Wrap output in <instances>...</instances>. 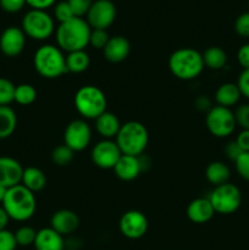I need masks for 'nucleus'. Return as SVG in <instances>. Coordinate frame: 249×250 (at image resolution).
Instances as JSON below:
<instances>
[{
  "mask_svg": "<svg viewBox=\"0 0 249 250\" xmlns=\"http://www.w3.org/2000/svg\"><path fill=\"white\" fill-rule=\"evenodd\" d=\"M21 185L24 186L31 192H39L46 186L45 173L41 168L34 167V166L23 168Z\"/></svg>",
  "mask_w": 249,
  "mask_h": 250,
  "instance_id": "obj_23",
  "label": "nucleus"
},
{
  "mask_svg": "<svg viewBox=\"0 0 249 250\" xmlns=\"http://www.w3.org/2000/svg\"><path fill=\"white\" fill-rule=\"evenodd\" d=\"M195 107L200 111H209L212 106L209 98L205 97V95H199V98L195 100Z\"/></svg>",
  "mask_w": 249,
  "mask_h": 250,
  "instance_id": "obj_45",
  "label": "nucleus"
},
{
  "mask_svg": "<svg viewBox=\"0 0 249 250\" xmlns=\"http://www.w3.org/2000/svg\"><path fill=\"white\" fill-rule=\"evenodd\" d=\"M26 4V0H0V7L9 14L21 11Z\"/></svg>",
  "mask_w": 249,
  "mask_h": 250,
  "instance_id": "obj_39",
  "label": "nucleus"
},
{
  "mask_svg": "<svg viewBox=\"0 0 249 250\" xmlns=\"http://www.w3.org/2000/svg\"><path fill=\"white\" fill-rule=\"evenodd\" d=\"M90 32L92 28L83 17H73L56 28L58 46L67 53L84 50L85 46L89 45Z\"/></svg>",
  "mask_w": 249,
  "mask_h": 250,
  "instance_id": "obj_1",
  "label": "nucleus"
},
{
  "mask_svg": "<svg viewBox=\"0 0 249 250\" xmlns=\"http://www.w3.org/2000/svg\"><path fill=\"white\" fill-rule=\"evenodd\" d=\"M67 2L76 17H83L89 11L93 0H67Z\"/></svg>",
  "mask_w": 249,
  "mask_h": 250,
  "instance_id": "obj_35",
  "label": "nucleus"
},
{
  "mask_svg": "<svg viewBox=\"0 0 249 250\" xmlns=\"http://www.w3.org/2000/svg\"><path fill=\"white\" fill-rule=\"evenodd\" d=\"M237 60L239 65L243 67V70L249 68V43L243 44L237 51Z\"/></svg>",
  "mask_w": 249,
  "mask_h": 250,
  "instance_id": "obj_41",
  "label": "nucleus"
},
{
  "mask_svg": "<svg viewBox=\"0 0 249 250\" xmlns=\"http://www.w3.org/2000/svg\"><path fill=\"white\" fill-rule=\"evenodd\" d=\"M116 19V6L111 0H95L87 12V22L92 29L109 28Z\"/></svg>",
  "mask_w": 249,
  "mask_h": 250,
  "instance_id": "obj_10",
  "label": "nucleus"
},
{
  "mask_svg": "<svg viewBox=\"0 0 249 250\" xmlns=\"http://www.w3.org/2000/svg\"><path fill=\"white\" fill-rule=\"evenodd\" d=\"M129 51H131V44H129L128 39L124 38V36L110 37L109 42L103 49L104 58L114 63H119L126 60L129 55Z\"/></svg>",
  "mask_w": 249,
  "mask_h": 250,
  "instance_id": "obj_18",
  "label": "nucleus"
},
{
  "mask_svg": "<svg viewBox=\"0 0 249 250\" xmlns=\"http://www.w3.org/2000/svg\"><path fill=\"white\" fill-rule=\"evenodd\" d=\"M17 126L16 112L10 106H0V139H6Z\"/></svg>",
  "mask_w": 249,
  "mask_h": 250,
  "instance_id": "obj_26",
  "label": "nucleus"
},
{
  "mask_svg": "<svg viewBox=\"0 0 249 250\" xmlns=\"http://www.w3.org/2000/svg\"><path fill=\"white\" fill-rule=\"evenodd\" d=\"M202 55L204 66L210 70H221L227 63L226 51L220 46H209Z\"/></svg>",
  "mask_w": 249,
  "mask_h": 250,
  "instance_id": "obj_25",
  "label": "nucleus"
},
{
  "mask_svg": "<svg viewBox=\"0 0 249 250\" xmlns=\"http://www.w3.org/2000/svg\"><path fill=\"white\" fill-rule=\"evenodd\" d=\"M26 45V34L19 27H7L0 36V50L9 58H15L23 51Z\"/></svg>",
  "mask_w": 249,
  "mask_h": 250,
  "instance_id": "obj_14",
  "label": "nucleus"
},
{
  "mask_svg": "<svg viewBox=\"0 0 249 250\" xmlns=\"http://www.w3.org/2000/svg\"><path fill=\"white\" fill-rule=\"evenodd\" d=\"M229 176H231V171L228 166L222 161H212L205 170V177L209 181V183H211L215 187L228 182Z\"/></svg>",
  "mask_w": 249,
  "mask_h": 250,
  "instance_id": "obj_24",
  "label": "nucleus"
},
{
  "mask_svg": "<svg viewBox=\"0 0 249 250\" xmlns=\"http://www.w3.org/2000/svg\"><path fill=\"white\" fill-rule=\"evenodd\" d=\"M22 173L23 167L16 159L10 156L0 158V185L6 187L7 189L21 185Z\"/></svg>",
  "mask_w": 249,
  "mask_h": 250,
  "instance_id": "obj_15",
  "label": "nucleus"
},
{
  "mask_svg": "<svg viewBox=\"0 0 249 250\" xmlns=\"http://www.w3.org/2000/svg\"><path fill=\"white\" fill-rule=\"evenodd\" d=\"M78 226H80V217L72 210H59L51 216L50 227L61 236H68L73 233Z\"/></svg>",
  "mask_w": 249,
  "mask_h": 250,
  "instance_id": "obj_17",
  "label": "nucleus"
},
{
  "mask_svg": "<svg viewBox=\"0 0 249 250\" xmlns=\"http://www.w3.org/2000/svg\"><path fill=\"white\" fill-rule=\"evenodd\" d=\"M37 90L36 88L28 83H22L15 87L14 102L20 105H31L36 102Z\"/></svg>",
  "mask_w": 249,
  "mask_h": 250,
  "instance_id": "obj_28",
  "label": "nucleus"
},
{
  "mask_svg": "<svg viewBox=\"0 0 249 250\" xmlns=\"http://www.w3.org/2000/svg\"><path fill=\"white\" fill-rule=\"evenodd\" d=\"M242 153H243V151L239 148V146L237 144L236 141L229 142V143H227V146H225V154H226L227 158L232 161H236Z\"/></svg>",
  "mask_w": 249,
  "mask_h": 250,
  "instance_id": "obj_42",
  "label": "nucleus"
},
{
  "mask_svg": "<svg viewBox=\"0 0 249 250\" xmlns=\"http://www.w3.org/2000/svg\"><path fill=\"white\" fill-rule=\"evenodd\" d=\"M54 16H55V19L58 20L60 23L76 17L75 15H73L72 9H71V6L68 5L67 0H66V1H60L55 5V7H54Z\"/></svg>",
  "mask_w": 249,
  "mask_h": 250,
  "instance_id": "obj_32",
  "label": "nucleus"
},
{
  "mask_svg": "<svg viewBox=\"0 0 249 250\" xmlns=\"http://www.w3.org/2000/svg\"><path fill=\"white\" fill-rule=\"evenodd\" d=\"M75 106L82 117L95 120L106 111L107 100L100 88L83 85L75 94Z\"/></svg>",
  "mask_w": 249,
  "mask_h": 250,
  "instance_id": "obj_6",
  "label": "nucleus"
},
{
  "mask_svg": "<svg viewBox=\"0 0 249 250\" xmlns=\"http://www.w3.org/2000/svg\"><path fill=\"white\" fill-rule=\"evenodd\" d=\"M236 142L242 151H249V129H242L237 136Z\"/></svg>",
  "mask_w": 249,
  "mask_h": 250,
  "instance_id": "obj_43",
  "label": "nucleus"
},
{
  "mask_svg": "<svg viewBox=\"0 0 249 250\" xmlns=\"http://www.w3.org/2000/svg\"><path fill=\"white\" fill-rule=\"evenodd\" d=\"M204 67L203 55L193 48L177 49L168 58V70L178 80H194Z\"/></svg>",
  "mask_w": 249,
  "mask_h": 250,
  "instance_id": "obj_3",
  "label": "nucleus"
},
{
  "mask_svg": "<svg viewBox=\"0 0 249 250\" xmlns=\"http://www.w3.org/2000/svg\"><path fill=\"white\" fill-rule=\"evenodd\" d=\"M15 239H16L17 246L21 247H29L34 244L37 237V231L33 227L22 226L15 232Z\"/></svg>",
  "mask_w": 249,
  "mask_h": 250,
  "instance_id": "obj_30",
  "label": "nucleus"
},
{
  "mask_svg": "<svg viewBox=\"0 0 249 250\" xmlns=\"http://www.w3.org/2000/svg\"><path fill=\"white\" fill-rule=\"evenodd\" d=\"M95 128L104 139H112L116 138L121 128V124L116 115L110 111H105L98 119H95Z\"/></svg>",
  "mask_w": 249,
  "mask_h": 250,
  "instance_id": "obj_21",
  "label": "nucleus"
},
{
  "mask_svg": "<svg viewBox=\"0 0 249 250\" xmlns=\"http://www.w3.org/2000/svg\"><path fill=\"white\" fill-rule=\"evenodd\" d=\"M241 97L242 94L237 83L231 82L221 84L215 93V100H216L217 105L228 107V109L231 106H234L239 102Z\"/></svg>",
  "mask_w": 249,
  "mask_h": 250,
  "instance_id": "obj_22",
  "label": "nucleus"
},
{
  "mask_svg": "<svg viewBox=\"0 0 249 250\" xmlns=\"http://www.w3.org/2000/svg\"><path fill=\"white\" fill-rule=\"evenodd\" d=\"M234 29L237 34L243 38H249V11L239 15L234 22Z\"/></svg>",
  "mask_w": 249,
  "mask_h": 250,
  "instance_id": "obj_36",
  "label": "nucleus"
},
{
  "mask_svg": "<svg viewBox=\"0 0 249 250\" xmlns=\"http://www.w3.org/2000/svg\"><path fill=\"white\" fill-rule=\"evenodd\" d=\"M9 220L10 217L7 216L6 211L4 210V208L0 207V231L2 229H6L7 224H9Z\"/></svg>",
  "mask_w": 249,
  "mask_h": 250,
  "instance_id": "obj_46",
  "label": "nucleus"
},
{
  "mask_svg": "<svg viewBox=\"0 0 249 250\" xmlns=\"http://www.w3.org/2000/svg\"><path fill=\"white\" fill-rule=\"evenodd\" d=\"M115 142L124 155L141 156L148 146V129L141 122L128 121L121 125Z\"/></svg>",
  "mask_w": 249,
  "mask_h": 250,
  "instance_id": "obj_4",
  "label": "nucleus"
},
{
  "mask_svg": "<svg viewBox=\"0 0 249 250\" xmlns=\"http://www.w3.org/2000/svg\"><path fill=\"white\" fill-rule=\"evenodd\" d=\"M33 246L36 250H65V241L63 236L48 227L37 231Z\"/></svg>",
  "mask_w": 249,
  "mask_h": 250,
  "instance_id": "obj_20",
  "label": "nucleus"
},
{
  "mask_svg": "<svg viewBox=\"0 0 249 250\" xmlns=\"http://www.w3.org/2000/svg\"><path fill=\"white\" fill-rule=\"evenodd\" d=\"M1 204L7 216L19 222L31 219L37 209L34 193L22 185L9 188Z\"/></svg>",
  "mask_w": 249,
  "mask_h": 250,
  "instance_id": "obj_2",
  "label": "nucleus"
},
{
  "mask_svg": "<svg viewBox=\"0 0 249 250\" xmlns=\"http://www.w3.org/2000/svg\"><path fill=\"white\" fill-rule=\"evenodd\" d=\"M143 170L144 166L141 156L124 155V154L114 167L115 175L120 180L126 181V182L136 180Z\"/></svg>",
  "mask_w": 249,
  "mask_h": 250,
  "instance_id": "obj_16",
  "label": "nucleus"
},
{
  "mask_svg": "<svg viewBox=\"0 0 249 250\" xmlns=\"http://www.w3.org/2000/svg\"><path fill=\"white\" fill-rule=\"evenodd\" d=\"M65 250H76V249H65Z\"/></svg>",
  "mask_w": 249,
  "mask_h": 250,
  "instance_id": "obj_48",
  "label": "nucleus"
},
{
  "mask_svg": "<svg viewBox=\"0 0 249 250\" xmlns=\"http://www.w3.org/2000/svg\"><path fill=\"white\" fill-rule=\"evenodd\" d=\"M248 5H249V0H248Z\"/></svg>",
  "mask_w": 249,
  "mask_h": 250,
  "instance_id": "obj_49",
  "label": "nucleus"
},
{
  "mask_svg": "<svg viewBox=\"0 0 249 250\" xmlns=\"http://www.w3.org/2000/svg\"><path fill=\"white\" fill-rule=\"evenodd\" d=\"M119 229L126 238L139 239L148 231V219L138 210H129L120 219Z\"/></svg>",
  "mask_w": 249,
  "mask_h": 250,
  "instance_id": "obj_13",
  "label": "nucleus"
},
{
  "mask_svg": "<svg viewBox=\"0 0 249 250\" xmlns=\"http://www.w3.org/2000/svg\"><path fill=\"white\" fill-rule=\"evenodd\" d=\"M6 192H7V188L0 185V203H2V200H4L5 195H6Z\"/></svg>",
  "mask_w": 249,
  "mask_h": 250,
  "instance_id": "obj_47",
  "label": "nucleus"
},
{
  "mask_svg": "<svg viewBox=\"0 0 249 250\" xmlns=\"http://www.w3.org/2000/svg\"><path fill=\"white\" fill-rule=\"evenodd\" d=\"M33 65L37 72L48 80H54L67 72L66 56L59 46L51 44H45L38 48L34 54Z\"/></svg>",
  "mask_w": 249,
  "mask_h": 250,
  "instance_id": "obj_5",
  "label": "nucleus"
},
{
  "mask_svg": "<svg viewBox=\"0 0 249 250\" xmlns=\"http://www.w3.org/2000/svg\"><path fill=\"white\" fill-rule=\"evenodd\" d=\"M236 124L242 129H249V104H243L234 111Z\"/></svg>",
  "mask_w": 249,
  "mask_h": 250,
  "instance_id": "obj_37",
  "label": "nucleus"
},
{
  "mask_svg": "<svg viewBox=\"0 0 249 250\" xmlns=\"http://www.w3.org/2000/svg\"><path fill=\"white\" fill-rule=\"evenodd\" d=\"M216 214L209 198H197L187 207V216L193 224H207Z\"/></svg>",
  "mask_w": 249,
  "mask_h": 250,
  "instance_id": "obj_19",
  "label": "nucleus"
},
{
  "mask_svg": "<svg viewBox=\"0 0 249 250\" xmlns=\"http://www.w3.org/2000/svg\"><path fill=\"white\" fill-rule=\"evenodd\" d=\"M237 85H238L241 94L246 97L247 99H249V68L242 71L238 81H237Z\"/></svg>",
  "mask_w": 249,
  "mask_h": 250,
  "instance_id": "obj_40",
  "label": "nucleus"
},
{
  "mask_svg": "<svg viewBox=\"0 0 249 250\" xmlns=\"http://www.w3.org/2000/svg\"><path fill=\"white\" fill-rule=\"evenodd\" d=\"M17 243L15 234L7 229L0 231V250H16Z\"/></svg>",
  "mask_w": 249,
  "mask_h": 250,
  "instance_id": "obj_38",
  "label": "nucleus"
},
{
  "mask_svg": "<svg viewBox=\"0 0 249 250\" xmlns=\"http://www.w3.org/2000/svg\"><path fill=\"white\" fill-rule=\"evenodd\" d=\"M205 125H207L208 131L217 138L231 136L237 126L234 112L228 107L220 106V105L212 106L208 111Z\"/></svg>",
  "mask_w": 249,
  "mask_h": 250,
  "instance_id": "obj_9",
  "label": "nucleus"
},
{
  "mask_svg": "<svg viewBox=\"0 0 249 250\" xmlns=\"http://www.w3.org/2000/svg\"><path fill=\"white\" fill-rule=\"evenodd\" d=\"M26 2L34 10H45L53 6L56 0H26Z\"/></svg>",
  "mask_w": 249,
  "mask_h": 250,
  "instance_id": "obj_44",
  "label": "nucleus"
},
{
  "mask_svg": "<svg viewBox=\"0 0 249 250\" xmlns=\"http://www.w3.org/2000/svg\"><path fill=\"white\" fill-rule=\"evenodd\" d=\"M110 37L105 29H92L89 37V44L95 49H104Z\"/></svg>",
  "mask_w": 249,
  "mask_h": 250,
  "instance_id": "obj_33",
  "label": "nucleus"
},
{
  "mask_svg": "<svg viewBox=\"0 0 249 250\" xmlns=\"http://www.w3.org/2000/svg\"><path fill=\"white\" fill-rule=\"evenodd\" d=\"M92 129L84 120H73L67 125L63 133V142L73 151H82L89 146Z\"/></svg>",
  "mask_w": 249,
  "mask_h": 250,
  "instance_id": "obj_12",
  "label": "nucleus"
},
{
  "mask_svg": "<svg viewBox=\"0 0 249 250\" xmlns=\"http://www.w3.org/2000/svg\"><path fill=\"white\" fill-rule=\"evenodd\" d=\"M92 161L95 166L103 170H114L115 165L122 156L116 142L112 139H103L92 149Z\"/></svg>",
  "mask_w": 249,
  "mask_h": 250,
  "instance_id": "obj_11",
  "label": "nucleus"
},
{
  "mask_svg": "<svg viewBox=\"0 0 249 250\" xmlns=\"http://www.w3.org/2000/svg\"><path fill=\"white\" fill-rule=\"evenodd\" d=\"M73 153L75 151L72 149L68 148L66 144H62V146H59L54 149L53 153H51V160L56 166L63 167L73 160Z\"/></svg>",
  "mask_w": 249,
  "mask_h": 250,
  "instance_id": "obj_29",
  "label": "nucleus"
},
{
  "mask_svg": "<svg viewBox=\"0 0 249 250\" xmlns=\"http://www.w3.org/2000/svg\"><path fill=\"white\" fill-rule=\"evenodd\" d=\"M209 200L215 212L221 215H231L241 207L242 193L237 186L227 182L215 187V189L210 193Z\"/></svg>",
  "mask_w": 249,
  "mask_h": 250,
  "instance_id": "obj_8",
  "label": "nucleus"
},
{
  "mask_svg": "<svg viewBox=\"0 0 249 250\" xmlns=\"http://www.w3.org/2000/svg\"><path fill=\"white\" fill-rule=\"evenodd\" d=\"M15 87L11 81L0 77V106H9L14 102Z\"/></svg>",
  "mask_w": 249,
  "mask_h": 250,
  "instance_id": "obj_31",
  "label": "nucleus"
},
{
  "mask_svg": "<svg viewBox=\"0 0 249 250\" xmlns=\"http://www.w3.org/2000/svg\"><path fill=\"white\" fill-rule=\"evenodd\" d=\"M234 166H236L237 173L243 180L249 181V151H243L239 158L234 161Z\"/></svg>",
  "mask_w": 249,
  "mask_h": 250,
  "instance_id": "obj_34",
  "label": "nucleus"
},
{
  "mask_svg": "<svg viewBox=\"0 0 249 250\" xmlns=\"http://www.w3.org/2000/svg\"><path fill=\"white\" fill-rule=\"evenodd\" d=\"M54 20L45 10H29L22 19V31L34 41H45L54 33Z\"/></svg>",
  "mask_w": 249,
  "mask_h": 250,
  "instance_id": "obj_7",
  "label": "nucleus"
},
{
  "mask_svg": "<svg viewBox=\"0 0 249 250\" xmlns=\"http://www.w3.org/2000/svg\"><path fill=\"white\" fill-rule=\"evenodd\" d=\"M89 55L84 50L72 51V53H67V55H66V68H67V72L82 73L89 67Z\"/></svg>",
  "mask_w": 249,
  "mask_h": 250,
  "instance_id": "obj_27",
  "label": "nucleus"
}]
</instances>
